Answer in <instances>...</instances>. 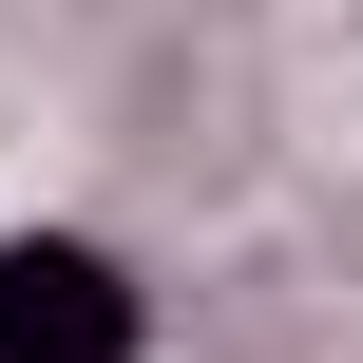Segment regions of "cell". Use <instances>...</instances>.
<instances>
[{
	"mask_svg": "<svg viewBox=\"0 0 363 363\" xmlns=\"http://www.w3.org/2000/svg\"><path fill=\"white\" fill-rule=\"evenodd\" d=\"M134 345H153V306H134L115 249H77V230L0 249V363H134Z\"/></svg>",
	"mask_w": 363,
	"mask_h": 363,
	"instance_id": "6da1fadb",
	"label": "cell"
}]
</instances>
